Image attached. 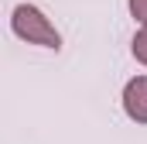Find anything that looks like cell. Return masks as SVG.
Returning <instances> with one entry per match:
<instances>
[{"instance_id": "6da1fadb", "label": "cell", "mask_w": 147, "mask_h": 144, "mask_svg": "<svg viewBox=\"0 0 147 144\" xmlns=\"http://www.w3.org/2000/svg\"><path fill=\"white\" fill-rule=\"evenodd\" d=\"M10 28L28 45H41V48H58L62 45V35L55 31V24L38 10L34 3H17L14 14H10Z\"/></svg>"}, {"instance_id": "7a4b0ae2", "label": "cell", "mask_w": 147, "mask_h": 144, "mask_svg": "<svg viewBox=\"0 0 147 144\" xmlns=\"http://www.w3.org/2000/svg\"><path fill=\"white\" fill-rule=\"evenodd\" d=\"M123 110L130 120L147 124V75H134L123 86Z\"/></svg>"}, {"instance_id": "3957f363", "label": "cell", "mask_w": 147, "mask_h": 144, "mask_svg": "<svg viewBox=\"0 0 147 144\" xmlns=\"http://www.w3.org/2000/svg\"><path fill=\"white\" fill-rule=\"evenodd\" d=\"M130 52H134V58L140 62V65H147V24L134 35V41H130Z\"/></svg>"}, {"instance_id": "277c9868", "label": "cell", "mask_w": 147, "mask_h": 144, "mask_svg": "<svg viewBox=\"0 0 147 144\" xmlns=\"http://www.w3.org/2000/svg\"><path fill=\"white\" fill-rule=\"evenodd\" d=\"M130 14H134V21L147 24V0H130Z\"/></svg>"}]
</instances>
